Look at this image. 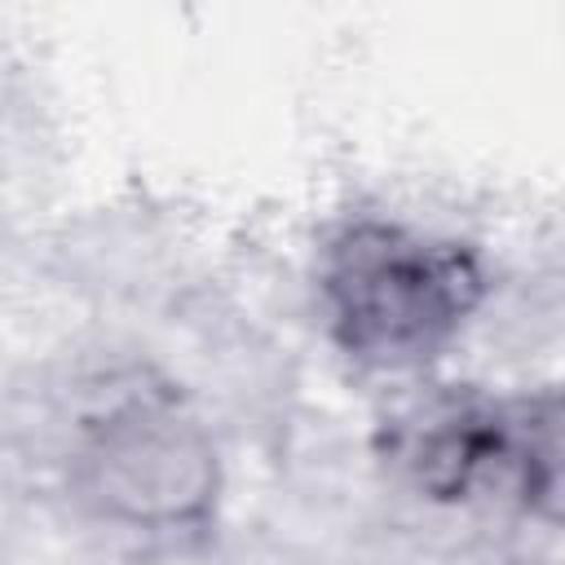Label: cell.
<instances>
[{"instance_id": "cell-1", "label": "cell", "mask_w": 565, "mask_h": 565, "mask_svg": "<svg viewBox=\"0 0 565 565\" xmlns=\"http://www.w3.org/2000/svg\"><path fill=\"white\" fill-rule=\"evenodd\" d=\"M481 256L402 221H349L318 256V305L331 344L362 371L406 375L441 358L486 300Z\"/></svg>"}, {"instance_id": "cell-2", "label": "cell", "mask_w": 565, "mask_h": 565, "mask_svg": "<svg viewBox=\"0 0 565 565\" xmlns=\"http://www.w3.org/2000/svg\"><path fill=\"white\" fill-rule=\"evenodd\" d=\"M79 499L137 534L199 530L216 508V450L181 393L141 371L110 380L84 411L71 450Z\"/></svg>"}, {"instance_id": "cell-3", "label": "cell", "mask_w": 565, "mask_h": 565, "mask_svg": "<svg viewBox=\"0 0 565 565\" xmlns=\"http://www.w3.org/2000/svg\"><path fill=\"white\" fill-rule=\"evenodd\" d=\"M459 494L463 503L490 494L543 525H565V384L472 388Z\"/></svg>"}]
</instances>
